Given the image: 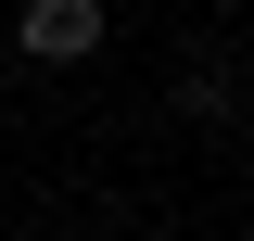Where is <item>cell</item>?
Listing matches in <instances>:
<instances>
[{"label":"cell","instance_id":"7a4b0ae2","mask_svg":"<svg viewBox=\"0 0 254 241\" xmlns=\"http://www.w3.org/2000/svg\"><path fill=\"white\" fill-rule=\"evenodd\" d=\"M242 140H254V102H242Z\"/></svg>","mask_w":254,"mask_h":241},{"label":"cell","instance_id":"6da1fadb","mask_svg":"<svg viewBox=\"0 0 254 241\" xmlns=\"http://www.w3.org/2000/svg\"><path fill=\"white\" fill-rule=\"evenodd\" d=\"M13 51L26 63H89L102 51V0H26L13 13Z\"/></svg>","mask_w":254,"mask_h":241}]
</instances>
